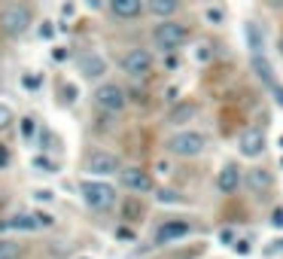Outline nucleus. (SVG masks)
Here are the masks:
<instances>
[{"label": "nucleus", "instance_id": "nucleus-35", "mask_svg": "<svg viewBox=\"0 0 283 259\" xmlns=\"http://www.w3.org/2000/svg\"><path fill=\"white\" fill-rule=\"evenodd\" d=\"M37 82H40V79H37V76H24V85H27V89H34V85H37Z\"/></svg>", "mask_w": 283, "mask_h": 259}, {"label": "nucleus", "instance_id": "nucleus-6", "mask_svg": "<svg viewBox=\"0 0 283 259\" xmlns=\"http://www.w3.org/2000/svg\"><path fill=\"white\" fill-rule=\"evenodd\" d=\"M152 67H155V58H152V52L143 49V46H134V49H128V52L122 55V70H125L131 79H146V76L152 73Z\"/></svg>", "mask_w": 283, "mask_h": 259}, {"label": "nucleus", "instance_id": "nucleus-12", "mask_svg": "<svg viewBox=\"0 0 283 259\" xmlns=\"http://www.w3.org/2000/svg\"><path fill=\"white\" fill-rule=\"evenodd\" d=\"M241 168L235 165V162H226L223 168H219V174H216V189L223 192V195H232V192H238L241 189Z\"/></svg>", "mask_w": 283, "mask_h": 259}, {"label": "nucleus", "instance_id": "nucleus-31", "mask_svg": "<svg viewBox=\"0 0 283 259\" xmlns=\"http://www.w3.org/2000/svg\"><path fill=\"white\" fill-rule=\"evenodd\" d=\"M6 165H9V150L0 147V168H6Z\"/></svg>", "mask_w": 283, "mask_h": 259}, {"label": "nucleus", "instance_id": "nucleus-11", "mask_svg": "<svg viewBox=\"0 0 283 259\" xmlns=\"http://www.w3.org/2000/svg\"><path fill=\"white\" fill-rule=\"evenodd\" d=\"M76 70H79L85 79H104V76H107V58H104L101 52L88 49V52H82V55L76 58Z\"/></svg>", "mask_w": 283, "mask_h": 259}, {"label": "nucleus", "instance_id": "nucleus-16", "mask_svg": "<svg viewBox=\"0 0 283 259\" xmlns=\"http://www.w3.org/2000/svg\"><path fill=\"white\" fill-rule=\"evenodd\" d=\"M244 37H247V46H250L253 55H265V31H262L259 21H247Z\"/></svg>", "mask_w": 283, "mask_h": 259}, {"label": "nucleus", "instance_id": "nucleus-26", "mask_svg": "<svg viewBox=\"0 0 283 259\" xmlns=\"http://www.w3.org/2000/svg\"><path fill=\"white\" fill-rule=\"evenodd\" d=\"M34 195H37L40 202H52V198H55V192H52V189H37Z\"/></svg>", "mask_w": 283, "mask_h": 259}, {"label": "nucleus", "instance_id": "nucleus-20", "mask_svg": "<svg viewBox=\"0 0 283 259\" xmlns=\"http://www.w3.org/2000/svg\"><path fill=\"white\" fill-rule=\"evenodd\" d=\"M162 205H180L183 202V195L180 192H174V189H159V195H155Z\"/></svg>", "mask_w": 283, "mask_h": 259}, {"label": "nucleus", "instance_id": "nucleus-38", "mask_svg": "<svg viewBox=\"0 0 283 259\" xmlns=\"http://www.w3.org/2000/svg\"><path fill=\"white\" fill-rule=\"evenodd\" d=\"M277 52L283 55V34H280V40H277Z\"/></svg>", "mask_w": 283, "mask_h": 259}, {"label": "nucleus", "instance_id": "nucleus-30", "mask_svg": "<svg viewBox=\"0 0 283 259\" xmlns=\"http://www.w3.org/2000/svg\"><path fill=\"white\" fill-rule=\"evenodd\" d=\"M235 250H238L241 256H244V253H250V241H244V238H241V241H235Z\"/></svg>", "mask_w": 283, "mask_h": 259}, {"label": "nucleus", "instance_id": "nucleus-27", "mask_svg": "<svg viewBox=\"0 0 283 259\" xmlns=\"http://www.w3.org/2000/svg\"><path fill=\"white\" fill-rule=\"evenodd\" d=\"M271 223H274L277 229H283V208H277V211H271Z\"/></svg>", "mask_w": 283, "mask_h": 259}, {"label": "nucleus", "instance_id": "nucleus-14", "mask_svg": "<svg viewBox=\"0 0 283 259\" xmlns=\"http://www.w3.org/2000/svg\"><path fill=\"white\" fill-rule=\"evenodd\" d=\"M110 12L122 21H131V18H140V12L146 9V0H107Z\"/></svg>", "mask_w": 283, "mask_h": 259}, {"label": "nucleus", "instance_id": "nucleus-36", "mask_svg": "<svg viewBox=\"0 0 283 259\" xmlns=\"http://www.w3.org/2000/svg\"><path fill=\"white\" fill-rule=\"evenodd\" d=\"M268 6L271 9H283V0H268Z\"/></svg>", "mask_w": 283, "mask_h": 259}, {"label": "nucleus", "instance_id": "nucleus-7", "mask_svg": "<svg viewBox=\"0 0 283 259\" xmlns=\"http://www.w3.org/2000/svg\"><path fill=\"white\" fill-rule=\"evenodd\" d=\"M122 159L110 150H91L88 159H85V171L91 177H113V174H122Z\"/></svg>", "mask_w": 283, "mask_h": 259}, {"label": "nucleus", "instance_id": "nucleus-29", "mask_svg": "<svg viewBox=\"0 0 283 259\" xmlns=\"http://www.w3.org/2000/svg\"><path fill=\"white\" fill-rule=\"evenodd\" d=\"M219 241H223V244H232V241H235V232H232V229H223V232H219Z\"/></svg>", "mask_w": 283, "mask_h": 259}, {"label": "nucleus", "instance_id": "nucleus-8", "mask_svg": "<svg viewBox=\"0 0 283 259\" xmlns=\"http://www.w3.org/2000/svg\"><path fill=\"white\" fill-rule=\"evenodd\" d=\"M119 183H122L128 192H134V195L155 192V180H152V174H149V171H143V168H137V165H128V168H122V174H119Z\"/></svg>", "mask_w": 283, "mask_h": 259}, {"label": "nucleus", "instance_id": "nucleus-22", "mask_svg": "<svg viewBox=\"0 0 283 259\" xmlns=\"http://www.w3.org/2000/svg\"><path fill=\"white\" fill-rule=\"evenodd\" d=\"M34 165H37V168H43L46 174H55V171H58V165H55V162H49L46 156H37V159H34Z\"/></svg>", "mask_w": 283, "mask_h": 259}, {"label": "nucleus", "instance_id": "nucleus-39", "mask_svg": "<svg viewBox=\"0 0 283 259\" xmlns=\"http://www.w3.org/2000/svg\"><path fill=\"white\" fill-rule=\"evenodd\" d=\"M280 147H283V137H280Z\"/></svg>", "mask_w": 283, "mask_h": 259}, {"label": "nucleus", "instance_id": "nucleus-4", "mask_svg": "<svg viewBox=\"0 0 283 259\" xmlns=\"http://www.w3.org/2000/svg\"><path fill=\"white\" fill-rule=\"evenodd\" d=\"M79 195H82L85 208H91L98 214H104V211H110L116 205V189L107 180H82L79 183Z\"/></svg>", "mask_w": 283, "mask_h": 259}, {"label": "nucleus", "instance_id": "nucleus-18", "mask_svg": "<svg viewBox=\"0 0 283 259\" xmlns=\"http://www.w3.org/2000/svg\"><path fill=\"white\" fill-rule=\"evenodd\" d=\"M250 64H253V70H256V76L268 85V89H274L277 85V79H274V70H271V64H268V58L265 55H253L250 58Z\"/></svg>", "mask_w": 283, "mask_h": 259}, {"label": "nucleus", "instance_id": "nucleus-21", "mask_svg": "<svg viewBox=\"0 0 283 259\" xmlns=\"http://www.w3.org/2000/svg\"><path fill=\"white\" fill-rule=\"evenodd\" d=\"M9 122H12V107L0 101V131H3V128H9Z\"/></svg>", "mask_w": 283, "mask_h": 259}, {"label": "nucleus", "instance_id": "nucleus-10", "mask_svg": "<svg viewBox=\"0 0 283 259\" xmlns=\"http://www.w3.org/2000/svg\"><path fill=\"white\" fill-rule=\"evenodd\" d=\"M186 235H192V223H189V220H165V223H162V226L155 229L152 241H155L159 247H165V244L183 241Z\"/></svg>", "mask_w": 283, "mask_h": 259}, {"label": "nucleus", "instance_id": "nucleus-23", "mask_svg": "<svg viewBox=\"0 0 283 259\" xmlns=\"http://www.w3.org/2000/svg\"><path fill=\"white\" fill-rule=\"evenodd\" d=\"M61 95H64V98H61L64 104H73V101H76V89H73V85H61Z\"/></svg>", "mask_w": 283, "mask_h": 259}, {"label": "nucleus", "instance_id": "nucleus-17", "mask_svg": "<svg viewBox=\"0 0 283 259\" xmlns=\"http://www.w3.org/2000/svg\"><path fill=\"white\" fill-rule=\"evenodd\" d=\"M180 6H183V0H146L149 15H155V18H162V21L171 18V15H177Z\"/></svg>", "mask_w": 283, "mask_h": 259}, {"label": "nucleus", "instance_id": "nucleus-2", "mask_svg": "<svg viewBox=\"0 0 283 259\" xmlns=\"http://www.w3.org/2000/svg\"><path fill=\"white\" fill-rule=\"evenodd\" d=\"M30 24H34V9L24 0H12V3H6L0 9V31L6 37L18 40V37H24L30 31Z\"/></svg>", "mask_w": 283, "mask_h": 259}, {"label": "nucleus", "instance_id": "nucleus-33", "mask_svg": "<svg viewBox=\"0 0 283 259\" xmlns=\"http://www.w3.org/2000/svg\"><path fill=\"white\" fill-rule=\"evenodd\" d=\"M271 92H274V98H277V104H280V107H283V85H280V82H277V85H274Z\"/></svg>", "mask_w": 283, "mask_h": 259}, {"label": "nucleus", "instance_id": "nucleus-15", "mask_svg": "<svg viewBox=\"0 0 283 259\" xmlns=\"http://www.w3.org/2000/svg\"><path fill=\"white\" fill-rule=\"evenodd\" d=\"M198 116V104L195 101H177L171 110H168V125H186V122H192Z\"/></svg>", "mask_w": 283, "mask_h": 259}, {"label": "nucleus", "instance_id": "nucleus-5", "mask_svg": "<svg viewBox=\"0 0 283 259\" xmlns=\"http://www.w3.org/2000/svg\"><path fill=\"white\" fill-rule=\"evenodd\" d=\"M95 104H98V110H104V113H122L125 107H128V92H125V85L122 82H101L98 89H95Z\"/></svg>", "mask_w": 283, "mask_h": 259}, {"label": "nucleus", "instance_id": "nucleus-19", "mask_svg": "<svg viewBox=\"0 0 283 259\" xmlns=\"http://www.w3.org/2000/svg\"><path fill=\"white\" fill-rule=\"evenodd\" d=\"M0 259H21V247H18L15 241L0 238Z\"/></svg>", "mask_w": 283, "mask_h": 259}, {"label": "nucleus", "instance_id": "nucleus-3", "mask_svg": "<svg viewBox=\"0 0 283 259\" xmlns=\"http://www.w3.org/2000/svg\"><path fill=\"white\" fill-rule=\"evenodd\" d=\"M168 153L171 156H177V159H195V156H201L204 150H207V134H201V131H195V128H180V131H174L171 137H168Z\"/></svg>", "mask_w": 283, "mask_h": 259}, {"label": "nucleus", "instance_id": "nucleus-25", "mask_svg": "<svg viewBox=\"0 0 283 259\" xmlns=\"http://www.w3.org/2000/svg\"><path fill=\"white\" fill-rule=\"evenodd\" d=\"M195 58H198V61H207V58H210V46H207V43H204V46H198Z\"/></svg>", "mask_w": 283, "mask_h": 259}, {"label": "nucleus", "instance_id": "nucleus-40", "mask_svg": "<svg viewBox=\"0 0 283 259\" xmlns=\"http://www.w3.org/2000/svg\"><path fill=\"white\" fill-rule=\"evenodd\" d=\"M79 259H88V256H79Z\"/></svg>", "mask_w": 283, "mask_h": 259}, {"label": "nucleus", "instance_id": "nucleus-13", "mask_svg": "<svg viewBox=\"0 0 283 259\" xmlns=\"http://www.w3.org/2000/svg\"><path fill=\"white\" fill-rule=\"evenodd\" d=\"M244 180H247V186H250V192H256V195H268L271 192V186H274V177H271V171L268 168H250L247 174H244Z\"/></svg>", "mask_w": 283, "mask_h": 259}, {"label": "nucleus", "instance_id": "nucleus-37", "mask_svg": "<svg viewBox=\"0 0 283 259\" xmlns=\"http://www.w3.org/2000/svg\"><path fill=\"white\" fill-rule=\"evenodd\" d=\"M85 3H88L91 9H101V0H85Z\"/></svg>", "mask_w": 283, "mask_h": 259}, {"label": "nucleus", "instance_id": "nucleus-9", "mask_svg": "<svg viewBox=\"0 0 283 259\" xmlns=\"http://www.w3.org/2000/svg\"><path fill=\"white\" fill-rule=\"evenodd\" d=\"M265 147H268V137H265V131H262L259 125L244 128L241 137H238V150H241V156H247V159H259V156L265 153Z\"/></svg>", "mask_w": 283, "mask_h": 259}, {"label": "nucleus", "instance_id": "nucleus-28", "mask_svg": "<svg viewBox=\"0 0 283 259\" xmlns=\"http://www.w3.org/2000/svg\"><path fill=\"white\" fill-rule=\"evenodd\" d=\"M52 34H55V27H52V21H43V27H40V37H46V40H49Z\"/></svg>", "mask_w": 283, "mask_h": 259}, {"label": "nucleus", "instance_id": "nucleus-34", "mask_svg": "<svg viewBox=\"0 0 283 259\" xmlns=\"http://www.w3.org/2000/svg\"><path fill=\"white\" fill-rule=\"evenodd\" d=\"M155 171H159V174H171V165H168V162H159Z\"/></svg>", "mask_w": 283, "mask_h": 259}, {"label": "nucleus", "instance_id": "nucleus-1", "mask_svg": "<svg viewBox=\"0 0 283 259\" xmlns=\"http://www.w3.org/2000/svg\"><path fill=\"white\" fill-rule=\"evenodd\" d=\"M189 37H192V31H189L186 21L165 18V21H159V24L152 27V46H155L159 52H165V55H174L177 49H183V46L189 43Z\"/></svg>", "mask_w": 283, "mask_h": 259}, {"label": "nucleus", "instance_id": "nucleus-24", "mask_svg": "<svg viewBox=\"0 0 283 259\" xmlns=\"http://www.w3.org/2000/svg\"><path fill=\"white\" fill-rule=\"evenodd\" d=\"M21 134H24V137H30V134H34V119H30V116H24V119H21Z\"/></svg>", "mask_w": 283, "mask_h": 259}, {"label": "nucleus", "instance_id": "nucleus-32", "mask_svg": "<svg viewBox=\"0 0 283 259\" xmlns=\"http://www.w3.org/2000/svg\"><path fill=\"white\" fill-rule=\"evenodd\" d=\"M207 18H210V21H213V24H219V21H223V15H219V12H216V9H207Z\"/></svg>", "mask_w": 283, "mask_h": 259}]
</instances>
